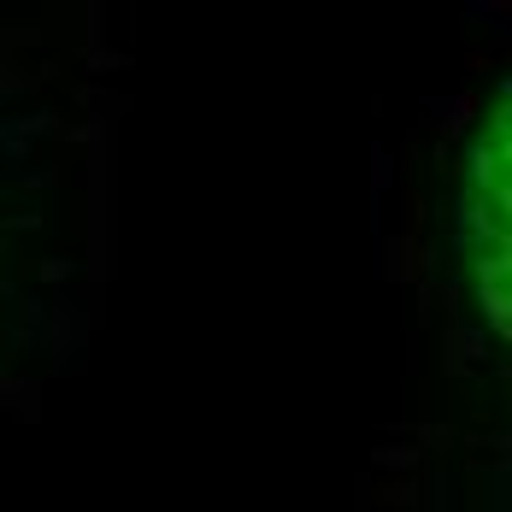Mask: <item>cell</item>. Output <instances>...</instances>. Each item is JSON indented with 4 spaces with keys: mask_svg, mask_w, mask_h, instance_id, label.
Returning <instances> with one entry per match:
<instances>
[{
    "mask_svg": "<svg viewBox=\"0 0 512 512\" xmlns=\"http://www.w3.org/2000/svg\"><path fill=\"white\" fill-rule=\"evenodd\" d=\"M465 224L477 230L471 259L483 271V301L501 312L507 307V124L495 118V130L477 142V171H471V201Z\"/></svg>",
    "mask_w": 512,
    "mask_h": 512,
    "instance_id": "obj_1",
    "label": "cell"
}]
</instances>
